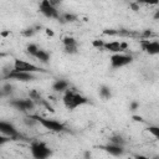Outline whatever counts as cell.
Here are the masks:
<instances>
[{
	"label": "cell",
	"mask_w": 159,
	"mask_h": 159,
	"mask_svg": "<svg viewBox=\"0 0 159 159\" xmlns=\"http://www.w3.org/2000/svg\"><path fill=\"white\" fill-rule=\"evenodd\" d=\"M89 103V99L72 89H68L65 92V96H63V104L67 109L70 111H73L75 108L80 107V106H83V104H87Z\"/></svg>",
	"instance_id": "1"
},
{
	"label": "cell",
	"mask_w": 159,
	"mask_h": 159,
	"mask_svg": "<svg viewBox=\"0 0 159 159\" xmlns=\"http://www.w3.org/2000/svg\"><path fill=\"white\" fill-rule=\"evenodd\" d=\"M31 117L34 119L37 120V123H40L43 128H46L47 130H51V132H55V133H61V132H65L67 130L66 125L58 120H55V119H50V118H45V117H40L37 114H31Z\"/></svg>",
	"instance_id": "2"
},
{
	"label": "cell",
	"mask_w": 159,
	"mask_h": 159,
	"mask_svg": "<svg viewBox=\"0 0 159 159\" xmlns=\"http://www.w3.org/2000/svg\"><path fill=\"white\" fill-rule=\"evenodd\" d=\"M30 150L35 159H47L52 155V150L47 147V144L43 142H39V140L31 142Z\"/></svg>",
	"instance_id": "3"
},
{
	"label": "cell",
	"mask_w": 159,
	"mask_h": 159,
	"mask_svg": "<svg viewBox=\"0 0 159 159\" xmlns=\"http://www.w3.org/2000/svg\"><path fill=\"white\" fill-rule=\"evenodd\" d=\"M0 132L6 135V137H10L12 140H27V138L25 135H22L12 123H9V122H5V120H1L0 122Z\"/></svg>",
	"instance_id": "4"
},
{
	"label": "cell",
	"mask_w": 159,
	"mask_h": 159,
	"mask_svg": "<svg viewBox=\"0 0 159 159\" xmlns=\"http://www.w3.org/2000/svg\"><path fill=\"white\" fill-rule=\"evenodd\" d=\"M10 107L15 108L16 111H20V112H29V111H32L36 106L35 101H32L31 98H15V99H11L9 102Z\"/></svg>",
	"instance_id": "5"
},
{
	"label": "cell",
	"mask_w": 159,
	"mask_h": 159,
	"mask_svg": "<svg viewBox=\"0 0 159 159\" xmlns=\"http://www.w3.org/2000/svg\"><path fill=\"white\" fill-rule=\"evenodd\" d=\"M109 61H111V67L113 70H117V68H120V67H124V66L132 63L133 57L127 53H113L111 56Z\"/></svg>",
	"instance_id": "6"
},
{
	"label": "cell",
	"mask_w": 159,
	"mask_h": 159,
	"mask_svg": "<svg viewBox=\"0 0 159 159\" xmlns=\"http://www.w3.org/2000/svg\"><path fill=\"white\" fill-rule=\"evenodd\" d=\"M39 11L48 19H57L58 20V17H60V12H58L57 7L53 6L50 0H42L39 5Z\"/></svg>",
	"instance_id": "7"
},
{
	"label": "cell",
	"mask_w": 159,
	"mask_h": 159,
	"mask_svg": "<svg viewBox=\"0 0 159 159\" xmlns=\"http://www.w3.org/2000/svg\"><path fill=\"white\" fill-rule=\"evenodd\" d=\"M14 70L17 71V72H29V73H34V72H47L46 70L34 65V63H30V62H26V61H22V60H15L14 61Z\"/></svg>",
	"instance_id": "8"
},
{
	"label": "cell",
	"mask_w": 159,
	"mask_h": 159,
	"mask_svg": "<svg viewBox=\"0 0 159 159\" xmlns=\"http://www.w3.org/2000/svg\"><path fill=\"white\" fill-rule=\"evenodd\" d=\"M6 80H14V81H20V82H31L36 80V76L34 73H29V72H17L12 68V71H10L7 75L4 76Z\"/></svg>",
	"instance_id": "9"
},
{
	"label": "cell",
	"mask_w": 159,
	"mask_h": 159,
	"mask_svg": "<svg viewBox=\"0 0 159 159\" xmlns=\"http://www.w3.org/2000/svg\"><path fill=\"white\" fill-rule=\"evenodd\" d=\"M142 50L148 55H159V41L150 40H140Z\"/></svg>",
	"instance_id": "10"
},
{
	"label": "cell",
	"mask_w": 159,
	"mask_h": 159,
	"mask_svg": "<svg viewBox=\"0 0 159 159\" xmlns=\"http://www.w3.org/2000/svg\"><path fill=\"white\" fill-rule=\"evenodd\" d=\"M127 48H128V43L127 42H119V41L104 42V46H103V50L111 51V52H114V53H122Z\"/></svg>",
	"instance_id": "11"
},
{
	"label": "cell",
	"mask_w": 159,
	"mask_h": 159,
	"mask_svg": "<svg viewBox=\"0 0 159 159\" xmlns=\"http://www.w3.org/2000/svg\"><path fill=\"white\" fill-rule=\"evenodd\" d=\"M99 149L107 152L108 154L113 155V157H122L124 154V148L120 147V145H116V144H112V143H108V144H103V145H98Z\"/></svg>",
	"instance_id": "12"
},
{
	"label": "cell",
	"mask_w": 159,
	"mask_h": 159,
	"mask_svg": "<svg viewBox=\"0 0 159 159\" xmlns=\"http://www.w3.org/2000/svg\"><path fill=\"white\" fill-rule=\"evenodd\" d=\"M68 86H70V83L67 81L57 80V81H55L52 83V89L55 92H66V91H68Z\"/></svg>",
	"instance_id": "13"
},
{
	"label": "cell",
	"mask_w": 159,
	"mask_h": 159,
	"mask_svg": "<svg viewBox=\"0 0 159 159\" xmlns=\"http://www.w3.org/2000/svg\"><path fill=\"white\" fill-rule=\"evenodd\" d=\"M78 20V16L76 14H72V12H63V14H60V17H58V21L62 22V24H67V22H75Z\"/></svg>",
	"instance_id": "14"
},
{
	"label": "cell",
	"mask_w": 159,
	"mask_h": 159,
	"mask_svg": "<svg viewBox=\"0 0 159 159\" xmlns=\"http://www.w3.org/2000/svg\"><path fill=\"white\" fill-rule=\"evenodd\" d=\"M35 58H37L41 63H48V61H50V53L47 51L40 48V51L37 52V55L35 56Z\"/></svg>",
	"instance_id": "15"
},
{
	"label": "cell",
	"mask_w": 159,
	"mask_h": 159,
	"mask_svg": "<svg viewBox=\"0 0 159 159\" xmlns=\"http://www.w3.org/2000/svg\"><path fill=\"white\" fill-rule=\"evenodd\" d=\"M99 97L102 98V99H109L111 97H112V92H111V88L108 87V86H101L99 87Z\"/></svg>",
	"instance_id": "16"
},
{
	"label": "cell",
	"mask_w": 159,
	"mask_h": 159,
	"mask_svg": "<svg viewBox=\"0 0 159 159\" xmlns=\"http://www.w3.org/2000/svg\"><path fill=\"white\" fill-rule=\"evenodd\" d=\"M109 143L123 147V145L125 144V139H124L120 134H113V135H111V137H109Z\"/></svg>",
	"instance_id": "17"
},
{
	"label": "cell",
	"mask_w": 159,
	"mask_h": 159,
	"mask_svg": "<svg viewBox=\"0 0 159 159\" xmlns=\"http://www.w3.org/2000/svg\"><path fill=\"white\" fill-rule=\"evenodd\" d=\"M39 51H40V48H39V46H37L36 43H29V45L26 46V52H27L30 56H34V57H35Z\"/></svg>",
	"instance_id": "18"
},
{
	"label": "cell",
	"mask_w": 159,
	"mask_h": 159,
	"mask_svg": "<svg viewBox=\"0 0 159 159\" xmlns=\"http://www.w3.org/2000/svg\"><path fill=\"white\" fill-rule=\"evenodd\" d=\"M29 98H31L32 101H35V103H36V102H39V103H40V102L43 99V98L41 97V94H40L36 89H31V91L29 92Z\"/></svg>",
	"instance_id": "19"
},
{
	"label": "cell",
	"mask_w": 159,
	"mask_h": 159,
	"mask_svg": "<svg viewBox=\"0 0 159 159\" xmlns=\"http://www.w3.org/2000/svg\"><path fill=\"white\" fill-rule=\"evenodd\" d=\"M147 130L157 139H159V125H149L147 128Z\"/></svg>",
	"instance_id": "20"
},
{
	"label": "cell",
	"mask_w": 159,
	"mask_h": 159,
	"mask_svg": "<svg viewBox=\"0 0 159 159\" xmlns=\"http://www.w3.org/2000/svg\"><path fill=\"white\" fill-rule=\"evenodd\" d=\"M65 53L67 55H75L78 52V46L77 45H72V46H65Z\"/></svg>",
	"instance_id": "21"
},
{
	"label": "cell",
	"mask_w": 159,
	"mask_h": 159,
	"mask_svg": "<svg viewBox=\"0 0 159 159\" xmlns=\"http://www.w3.org/2000/svg\"><path fill=\"white\" fill-rule=\"evenodd\" d=\"M11 92H12V86L10 83H5L2 86V89H1V96L2 97L4 96H9V94H11Z\"/></svg>",
	"instance_id": "22"
},
{
	"label": "cell",
	"mask_w": 159,
	"mask_h": 159,
	"mask_svg": "<svg viewBox=\"0 0 159 159\" xmlns=\"http://www.w3.org/2000/svg\"><path fill=\"white\" fill-rule=\"evenodd\" d=\"M62 42H63V45H65V46H72V45H77L76 39H73V37H71V36H66V37H63Z\"/></svg>",
	"instance_id": "23"
},
{
	"label": "cell",
	"mask_w": 159,
	"mask_h": 159,
	"mask_svg": "<svg viewBox=\"0 0 159 159\" xmlns=\"http://www.w3.org/2000/svg\"><path fill=\"white\" fill-rule=\"evenodd\" d=\"M37 30H36V27H29V29H26V30H24L22 31V35L25 36V37H31V36H34L35 35V32H36Z\"/></svg>",
	"instance_id": "24"
},
{
	"label": "cell",
	"mask_w": 159,
	"mask_h": 159,
	"mask_svg": "<svg viewBox=\"0 0 159 159\" xmlns=\"http://www.w3.org/2000/svg\"><path fill=\"white\" fill-rule=\"evenodd\" d=\"M92 45H93L94 47H97V48H103L104 42H103L102 40H94V41L92 42Z\"/></svg>",
	"instance_id": "25"
},
{
	"label": "cell",
	"mask_w": 159,
	"mask_h": 159,
	"mask_svg": "<svg viewBox=\"0 0 159 159\" xmlns=\"http://www.w3.org/2000/svg\"><path fill=\"white\" fill-rule=\"evenodd\" d=\"M138 107H139V103H138L137 101H133V102H130V106H129L130 111H135V109H138Z\"/></svg>",
	"instance_id": "26"
},
{
	"label": "cell",
	"mask_w": 159,
	"mask_h": 159,
	"mask_svg": "<svg viewBox=\"0 0 159 159\" xmlns=\"http://www.w3.org/2000/svg\"><path fill=\"white\" fill-rule=\"evenodd\" d=\"M91 158H92L91 152H89V150H86V152L83 153V159H91Z\"/></svg>",
	"instance_id": "27"
},
{
	"label": "cell",
	"mask_w": 159,
	"mask_h": 159,
	"mask_svg": "<svg viewBox=\"0 0 159 159\" xmlns=\"http://www.w3.org/2000/svg\"><path fill=\"white\" fill-rule=\"evenodd\" d=\"M129 5H130V7H132L134 11L139 10V6H138V4H137V2H132V4H129Z\"/></svg>",
	"instance_id": "28"
},
{
	"label": "cell",
	"mask_w": 159,
	"mask_h": 159,
	"mask_svg": "<svg viewBox=\"0 0 159 159\" xmlns=\"http://www.w3.org/2000/svg\"><path fill=\"white\" fill-rule=\"evenodd\" d=\"M134 159H149V158L145 157V155H142V154H135L134 155Z\"/></svg>",
	"instance_id": "29"
},
{
	"label": "cell",
	"mask_w": 159,
	"mask_h": 159,
	"mask_svg": "<svg viewBox=\"0 0 159 159\" xmlns=\"http://www.w3.org/2000/svg\"><path fill=\"white\" fill-rule=\"evenodd\" d=\"M133 119L137 120V122H144V119H143L140 116H133Z\"/></svg>",
	"instance_id": "30"
},
{
	"label": "cell",
	"mask_w": 159,
	"mask_h": 159,
	"mask_svg": "<svg viewBox=\"0 0 159 159\" xmlns=\"http://www.w3.org/2000/svg\"><path fill=\"white\" fill-rule=\"evenodd\" d=\"M153 19H154V20H159V10L155 11V14L153 15Z\"/></svg>",
	"instance_id": "31"
},
{
	"label": "cell",
	"mask_w": 159,
	"mask_h": 159,
	"mask_svg": "<svg viewBox=\"0 0 159 159\" xmlns=\"http://www.w3.org/2000/svg\"><path fill=\"white\" fill-rule=\"evenodd\" d=\"M46 34H47L48 36H53V31H51L50 29H46Z\"/></svg>",
	"instance_id": "32"
},
{
	"label": "cell",
	"mask_w": 159,
	"mask_h": 159,
	"mask_svg": "<svg viewBox=\"0 0 159 159\" xmlns=\"http://www.w3.org/2000/svg\"><path fill=\"white\" fill-rule=\"evenodd\" d=\"M155 159H159V157H155Z\"/></svg>",
	"instance_id": "33"
},
{
	"label": "cell",
	"mask_w": 159,
	"mask_h": 159,
	"mask_svg": "<svg viewBox=\"0 0 159 159\" xmlns=\"http://www.w3.org/2000/svg\"><path fill=\"white\" fill-rule=\"evenodd\" d=\"M154 159H155V158H154Z\"/></svg>",
	"instance_id": "34"
}]
</instances>
